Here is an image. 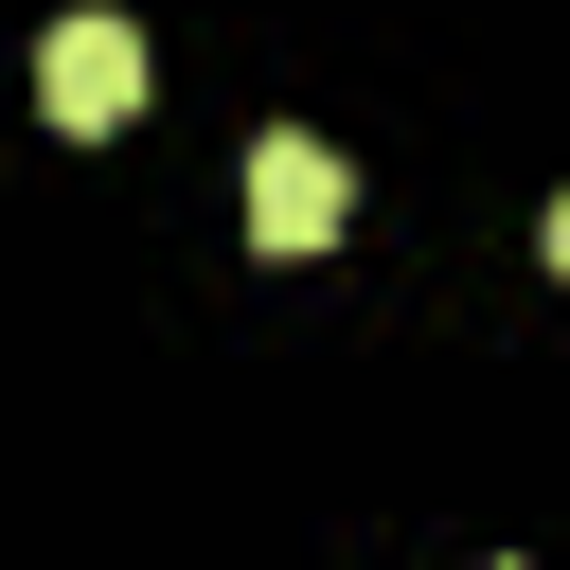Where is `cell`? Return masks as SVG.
Segmentation results:
<instances>
[{
    "mask_svg": "<svg viewBox=\"0 0 570 570\" xmlns=\"http://www.w3.org/2000/svg\"><path fill=\"white\" fill-rule=\"evenodd\" d=\"M36 107H53V125H125V107H142V36H125V18H53Z\"/></svg>",
    "mask_w": 570,
    "mask_h": 570,
    "instance_id": "obj_2",
    "label": "cell"
},
{
    "mask_svg": "<svg viewBox=\"0 0 570 570\" xmlns=\"http://www.w3.org/2000/svg\"><path fill=\"white\" fill-rule=\"evenodd\" d=\"M338 214H356V178H338V142H249V249H338Z\"/></svg>",
    "mask_w": 570,
    "mask_h": 570,
    "instance_id": "obj_1",
    "label": "cell"
},
{
    "mask_svg": "<svg viewBox=\"0 0 570 570\" xmlns=\"http://www.w3.org/2000/svg\"><path fill=\"white\" fill-rule=\"evenodd\" d=\"M552 285H570V196H552Z\"/></svg>",
    "mask_w": 570,
    "mask_h": 570,
    "instance_id": "obj_3",
    "label": "cell"
}]
</instances>
